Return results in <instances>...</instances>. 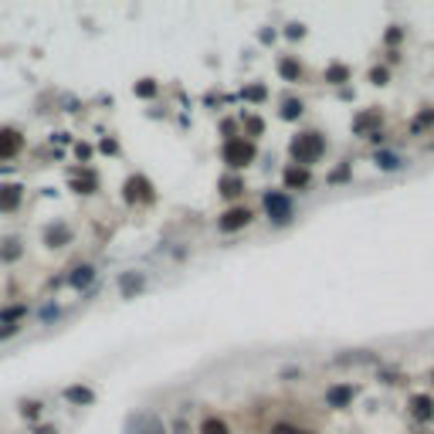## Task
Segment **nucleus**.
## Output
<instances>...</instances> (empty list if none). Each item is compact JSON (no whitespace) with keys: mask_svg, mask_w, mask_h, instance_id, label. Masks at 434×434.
Returning a JSON list of instances; mask_svg holds the SVG:
<instances>
[{"mask_svg":"<svg viewBox=\"0 0 434 434\" xmlns=\"http://www.w3.org/2000/svg\"><path fill=\"white\" fill-rule=\"evenodd\" d=\"M288 153L295 160V166H306L309 170L319 156L326 153V139H323L319 132H312V129H309V132H299V136L288 143Z\"/></svg>","mask_w":434,"mask_h":434,"instance_id":"1","label":"nucleus"},{"mask_svg":"<svg viewBox=\"0 0 434 434\" xmlns=\"http://www.w3.org/2000/svg\"><path fill=\"white\" fill-rule=\"evenodd\" d=\"M221 156H224V163L231 170H245L248 163H255L258 146L251 139H245V136H228L224 146H221Z\"/></svg>","mask_w":434,"mask_h":434,"instance_id":"2","label":"nucleus"},{"mask_svg":"<svg viewBox=\"0 0 434 434\" xmlns=\"http://www.w3.org/2000/svg\"><path fill=\"white\" fill-rule=\"evenodd\" d=\"M265 210H268V217L275 221V224H288L292 221V197L288 194H279V190H268L265 194Z\"/></svg>","mask_w":434,"mask_h":434,"instance_id":"3","label":"nucleus"},{"mask_svg":"<svg viewBox=\"0 0 434 434\" xmlns=\"http://www.w3.org/2000/svg\"><path fill=\"white\" fill-rule=\"evenodd\" d=\"M251 210L248 207H228L221 217H217V231H224V234H234V231H241V228H248L251 224Z\"/></svg>","mask_w":434,"mask_h":434,"instance_id":"4","label":"nucleus"},{"mask_svg":"<svg viewBox=\"0 0 434 434\" xmlns=\"http://www.w3.org/2000/svg\"><path fill=\"white\" fill-rule=\"evenodd\" d=\"M123 190H126L123 197H126L129 204H150L153 201V183L146 177H129Z\"/></svg>","mask_w":434,"mask_h":434,"instance_id":"5","label":"nucleus"},{"mask_svg":"<svg viewBox=\"0 0 434 434\" xmlns=\"http://www.w3.org/2000/svg\"><path fill=\"white\" fill-rule=\"evenodd\" d=\"M408 410L417 424H431L434 421V397L431 394H414L408 401Z\"/></svg>","mask_w":434,"mask_h":434,"instance_id":"6","label":"nucleus"},{"mask_svg":"<svg viewBox=\"0 0 434 434\" xmlns=\"http://www.w3.org/2000/svg\"><path fill=\"white\" fill-rule=\"evenodd\" d=\"M353 397H357V387H353V383H332L330 390H326V404H330L332 410L350 408Z\"/></svg>","mask_w":434,"mask_h":434,"instance_id":"7","label":"nucleus"},{"mask_svg":"<svg viewBox=\"0 0 434 434\" xmlns=\"http://www.w3.org/2000/svg\"><path fill=\"white\" fill-rule=\"evenodd\" d=\"M24 150V136L17 129H0V160H14Z\"/></svg>","mask_w":434,"mask_h":434,"instance_id":"8","label":"nucleus"},{"mask_svg":"<svg viewBox=\"0 0 434 434\" xmlns=\"http://www.w3.org/2000/svg\"><path fill=\"white\" fill-rule=\"evenodd\" d=\"M380 109H366V112H359L357 119H353V132L357 136H373V132H380Z\"/></svg>","mask_w":434,"mask_h":434,"instance_id":"9","label":"nucleus"},{"mask_svg":"<svg viewBox=\"0 0 434 434\" xmlns=\"http://www.w3.org/2000/svg\"><path fill=\"white\" fill-rule=\"evenodd\" d=\"M21 197H24V187L21 183H0V210L10 214L21 207Z\"/></svg>","mask_w":434,"mask_h":434,"instance_id":"10","label":"nucleus"},{"mask_svg":"<svg viewBox=\"0 0 434 434\" xmlns=\"http://www.w3.org/2000/svg\"><path fill=\"white\" fill-rule=\"evenodd\" d=\"M281 180H285V187L288 190H306L309 183H312V173H309L306 166H285V173H281Z\"/></svg>","mask_w":434,"mask_h":434,"instance_id":"11","label":"nucleus"},{"mask_svg":"<svg viewBox=\"0 0 434 434\" xmlns=\"http://www.w3.org/2000/svg\"><path fill=\"white\" fill-rule=\"evenodd\" d=\"M373 163L380 166L383 173H394V170H401V166H404V160H401L397 153H390V150H377V153H373Z\"/></svg>","mask_w":434,"mask_h":434,"instance_id":"12","label":"nucleus"},{"mask_svg":"<svg viewBox=\"0 0 434 434\" xmlns=\"http://www.w3.org/2000/svg\"><path fill=\"white\" fill-rule=\"evenodd\" d=\"M136 434H166L163 428V421L153 417V414H143V417H136Z\"/></svg>","mask_w":434,"mask_h":434,"instance_id":"13","label":"nucleus"},{"mask_svg":"<svg viewBox=\"0 0 434 434\" xmlns=\"http://www.w3.org/2000/svg\"><path fill=\"white\" fill-rule=\"evenodd\" d=\"M92 279H95V268L92 265H78L75 272L68 275V285L72 288H85V285H92Z\"/></svg>","mask_w":434,"mask_h":434,"instance_id":"14","label":"nucleus"},{"mask_svg":"<svg viewBox=\"0 0 434 434\" xmlns=\"http://www.w3.org/2000/svg\"><path fill=\"white\" fill-rule=\"evenodd\" d=\"M143 285H146V279H143V275H136V272H126V275L119 279V288H123V295H126V299H132Z\"/></svg>","mask_w":434,"mask_h":434,"instance_id":"15","label":"nucleus"},{"mask_svg":"<svg viewBox=\"0 0 434 434\" xmlns=\"http://www.w3.org/2000/svg\"><path fill=\"white\" fill-rule=\"evenodd\" d=\"M279 72H281V78H285V82H299V78H302V65H299L295 58H281V61H279Z\"/></svg>","mask_w":434,"mask_h":434,"instance_id":"16","label":"nucleus"},{"mask_svg":"<svg viewBox=\"0 0 434 434\" xmlns=\"http://www.w3.org/2000/svg\"><path fill=\"white\" fill-rule=\"evenodd\" d=\"M65 397H68L72 404H95V394H92L88 387H68Z\"/></svg>","mask_w":434,"mask_h":434,"instance_id":"17","label":"nucleus"},{"mask_svg":"<svg viewBox=\"0 0 434 434\" xmlns=\"http://www.w3.org/2000/svg\"><path fill=\"white\" fill-rule=\"evenodd\" d=\"M201 434H231V428L224 417H204L201 421Z\"/></svg>","mask_w":434,"mask_h":434,"instance_id":"18","label":"nucleus"},{"mask_svg":"<svg viewBox=\"0 0 434 434\" xmlns=\"http://www.w3.org/2000/svg\"><path fill=\"white\" fill-rule=\"evenodd\" d=\"M302 112H306L302 99H285V102H281V119H288V123H292V119H299Z\"/></svg>","mask_w":434,"mask_h":434,"instance_id":"19","label":"nucleus"},{"mask_svg":"<svg viewBox=\"0 0 434 434\" xmlns=\"http://www.w3.org/2000/svg\"><path fill=\"white\" fill-rule=\"evenodd\" d=\"M241 190H245V180H238V177H224V180H221V194H224V197H238Z\"/></svg>","mask_w":434,"mask_h":434,"instance_id":"20","label":"nucleus"},{"mask_svg":"<svg viewBox=\"0 0 434 434\" xmlns=\"http://www.w3.org/2000/svg\"><path fill=\"white\" fill-rule=\"evenodd\" d=\"M346 78H350V68H346V65H330V68H326V82H332V85H343Z\"/></svg>","mask_w":434,"mask_h":434,"instance_id":"21","label":"nucleus"},{"mask_svg":"<svg viewBox=\"0 0 434 434\" xmlns=\"http://www.w3.org/2000/svg\"><path fill=\"white\" fill-rule=\"evenodd\" d=\"M61 241H68V231L58 224V228L48 231V245H52V248H61Z\"/></svg>","mask_w":434,"mask_h":434,"instance_id":"22","label":"nucleus"},{"mask_svg":"<svg viewBox=\"0 0 434 434\" xmlns=\"http://www.w3.org/2000/svg\"><path fill=\"white\" fill-rule=\"evenodd\" d=\"M245 99H248V102H261V99H265V85H248V88H245Z\"/></svg>","mask_w":434,"mask_h":434,"instance_id":"23","label":"nucleus"},{"mask_svg":"<svg viewBox=\"0 0 434 434\" xmlns=\"http://www.w3.org/2000/svg\"><path fill=\"white\" fill-rule=\"evenodd\" d=\"M153 92H156V85H153V82H150V78H143V82L136 85V95H143V99H150Z\"/></svg>","mask_w":434,"mask_h":434,"instance_id":"24","label":"nucleus"},{"mask_svg":"<svg viewBox=\"0 0 434 434\" xmlns=\"http://www.w3.org/2000/svg\"><path fill=\"white\" fill-rule=\"evenodd\" d=\"M268 434H299V428H292V424L279 421V424H272V431H268Z\"/></svg>","mask_w":434,"mask_h":434,"instance_id":"25","label":"nucleus"},{"mask_svg":"<svg viewBox=\"0 0 434 434\" xmlns=\"http://www.w3.org/2000/svg\"><path fill=\"white\" fill-rule=\"evenodd\" d=\"M387 68H373V72H370V82H373V85H387Z\"/></svg>","mask_w":434,"mask_h":434,"instance_id":"26","label":"nucleus"},{"mask_svg":"<svg viewBox=\"0 0 434 434\" xmlns=\"http://www.w3.org/2000/svg\"><path fill=\"white\" fill-rule=\"evenodd\" d=\"M285 34L295 41V38H302V34H306V27H302V24H288V31H285Z\"/></svg>","mask_w":434,"mask_h":434,"instance_id":"27","label":"nucleus"},{"mask_svg":"<svg viewBox=\"0 0 434 434\" xmlns=\"http://www.w3.org/2000/svg\"><path fill=\"white\" fill-rule=\"evenodd\" d=\"M434 123V112H424V116H417V123H414V129H421V126H431Z\"/></svg>","mask_w":434,"mask_h":434,"instance_id":"28","label":"nucleus"},{"mask_svg":"<svg viewBox=\"0 0 434 434\" xmlns=\"http://www.w3.org/2000/svg\"><path fill=\"white\" fill-rule=\"evenodd\" d=\"M261 119H248V132H251V136H258V132H261Z\"/></svg>","mask_w":434,"mask_h":434,"instance_id":"29","label":"nucleus"},{"mask_svg":"<svg viewBox=\"0 0 434 434\" xmlns=\"http://www.w3.org/2000/svg\"><path fill=\"white\" fill-rule=\"evenodd\" d=\"M38 408H41V404H34V401H27V404H24V417H34V414H38Z\"/></svg>","mask_w":434,"mask_h":434,"instance_id":"30","label":"nucleus"},{"mask_svg":"<svg viewBox=\"0 0 434 434\" xmlns=\"http://www.w3.org/2000/svg\"><path fill=\"white\" fill-rule=\"evenodd\" d=\"M10 332H17V326H10V323H3V330H0V339H7Z\"/></svg>","mask_w":434,"mask_h":434,"instance_id":"31","label":"nucleus"},{"mask_svg":"<svg viewBox=\"0 0 434 434\" xmlns=\"http://www.w3.org/2000/svg\"><path fill=\"white\" fill-rule=\"evenodd\" d=\"M299 434H312V431H299Z\"/></svg>","mask_w":434,"mask_h":434,"instance_id":"32","label":"nucleus"},{"mask_svg":"<svg viewBox=\"0 0 434 434\" xmlns=\"http://www.w3.org/2000/svg\"><path fill=\"white\" fill-rule=\"evenodd\" d=\"M431 377H434V373H431Z\"/></svg>","mask_w":434,"mask_h":434,"instance_id":"33","label":"nucleus"}]
</instances>
